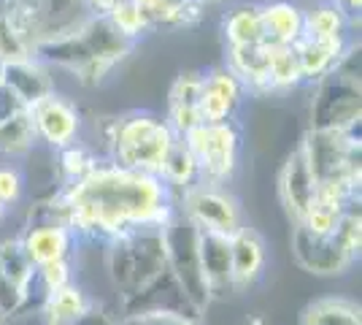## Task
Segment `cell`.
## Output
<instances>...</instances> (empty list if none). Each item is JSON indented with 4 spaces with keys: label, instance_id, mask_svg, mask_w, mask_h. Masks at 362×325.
<instances>
[{
    "label": "cell",
    "instance_id": "ac0fdd59",
    "mask_svg": "<svg viewBox=\"0 0 362 325\" xmlns=\"http://www.w3.org/2000/svg\"><path fill=\"white\" fill-rule=\"evenodd\" d=\"M197 258L206 277L211 301L233 293V266H230V236L197 228Z\"/></svg>",
    "mask_w": 362,
    "mask_h": 325
},
{
    "label": "cell",
    "instance_id": "8992f818",
    "mask_svg": "<svg viewBox=\"0 0 362 325\" xmlns=\"http://www.w3.org/2000/svg\"><path fill=\"white\" fill-rule=\"evenodd\" d=\"M300 149L319 187L338 185L360 193V133L305 130Z\"/></svg>",
    "mask_w": 362,
    "mask_h": 325
},
{
    "label": "cell",
    "instance_id": "484cf974",
    "mask_svg": "<svg viewBox=\"0 0 362 325\" xmlns=\"http://www.w3.org/2000/svg\"><path fill=\"white\" fill-rule=\"evenodd\" d=\"M300 325H362V309L351 298L325 295L303 309Z\"/></svg>",
    "mask_w": 362,
    "mask_h": 325
},
{
    "label": "cell",
    "instance_id": "8fae6325",
    "mask_svg": "<svg viewBox=\"0 0 362 325\" xmlns=\"http://www.w3.org/2000/svg\"><path fill=\"white\" fill-rule=\"evenodd\" d=\"M35 290V266L25 255L19 236L0 239V314L6 320L30 309Z\"/></svg>",
    "mask_w": 362,
    "mask_h": 325
},
{
    "label": "cell",
    "instance_id": "74e56055",
    "mask_svg": "<svg viewBox=\"0 0 362 325\" xmlns=\"http://www.w3.org/2000/svg\"><path fill=\"white\" fill-rule=\"evenodd\" d=\"M344 11H346L351 19H360V8H362V0H335Z\"/></svg>",
    "mask_w": 362,
    "mask_h": 325
},
{
    "label": "cell",
    "instance_id": "8d00e7d4",
    "mask_svg": "<svg viewBox=\"0 0 362 325\" xmlns=\"http://www.w3.org/2000/svg\"><path fill=\"white\" fill-rule=\"evenodd\" d=\"M119 3H124V0H84V8H87L90 14H103V16H106L108 11H114Z\"/></svg>",
    "mask_w": 362,
    "mask_h": 325
},
{
    "label": "cell",
    "instance_id": "836d02e7",
    "mask_svg": "<svg viewBox=\"0 0 362 325\" xmlns=\"http://www.w3.org/2000/svg\"><path fill=\"white\" fill-rule=\"evenodd\" d=\"M25 176L16 166H0V201L6 203L8 209L16 206L25 195Z\"/></svg>",
    "mask_w": 362,
    "mask_h": 325
},
{
    "label": "cell",
    "instance_id": "6da1fadb",
    "mask_svg": "<svg viewBox=\"0 0 362 325\" xmlns=\"http://www.w3.org/2000/svg\"><path fill=\"white\" fill-rule=\"evenodd\" d=\"M68 228L78 239L111 241L138 228H165L176 215V195L160 176L100 160L74 185L60 187Z\"/></svg>",
    "mask_w": 362,
    "mask_h": 325
},
{
    "label": "cell",
    "instance_id": "3957f363",
    "mask_svg": "<svg viewBox=\"0 0 362 325\" xmlns=\"http://www.w3.org/2000/svg\"><path fill=\"white\" fill-rule=\"evenodd\" d=\"M106 160L122 169L160 173V166L170 147L176 144V133L170 130L165 117L154 111H127L119 117H108L106 122Z\"/></svg>",
    "mask_w": 362,
    "mask_h": 325
},
{
    "label": "cell",
    "instance_id": "277c9868",
    "mask_svg": "<svg viewBox=\"0 0 362 325\" xmlns=\"http://www.w3.org/2000/svg\"><path fill=\"white\" fill-rule=\"evenodd\" d=\"M292 258L303 271L314 277H341L360 261L362 249V217L360 203L349 206L338 217L330 233H314L305 225H292L289 236Z\"/></svg>",
    "mask_w": 362,
    "mask_h": 325
},
{
    "label": "cell",
    "instance_id": "5b68a950",
    "mask_svg": "<svg viewBox=\"0 0 362 325\" xmlns=\"http://www.w3.org/2000/svg\"><path fill=\"white\" fill-rule=\"evenodd\" d=\"M165 268L163 228H138L106 241V274L119 301L149 287Z\"/></svg>",
    "mask_w": 362,
    "mask_h": 325
},
{
    "label": "cell",
    "instance_id": "9a60e30c",
    "mask_svg": "<svg viewBox=\"0 0 362 325\" xmlns=\"http://www.w3.org/2000/svg\"><path fill=\"white\" fill-rule=\"evenodd\" d=\"M0 84L14 95L22 106H28V108L35 106L38 101H44L46 95L57 93L52 68L44 65L38 57L6 62V65L0 68Z\"/></svg>",
    "mask_w": 362,
    "mask_h": 325
},
{
    "label": "cell",
    "instance_id": "9c48e42d",
    "mask_svg": "<svg viewBox=\"0 0 362 325\" xmlns=\"http://www.w3.org/2000/svg\"><path fill=\"white\" fill-rule=\"evenodd\" d=\"M163 244H165V266L170 277L176 279L184 298L195 307L200 314L211 307V293L206 277L200 271V258H197V228L181 217L179 212L168 219L163 228Z\"/></svg>",
    "mask_w": 362,
    "mask_h": 325
},
{
    "label": "cell",
    "instance_id": "cb8c5ba5",
    "mask_svg": "<svg viewBox=\"0 0 362 325\" xmlns=\"http://www.w3.org/2000/svg\"><path fill=\"white\" fill-rule=\"evenodd\" d=\"M357 19L335 3V0H319L303 8V35L305 38H351V28Z\"/></svg>",
    "mask_w": 362,
    "mask_h": 325
},
{
    "label": "cell",
    "instance_id": "f546056e",
    "mask_svg": "<svg viewBox=\"0 0 362 325\" xmlns=\"http://www.w3.org/2000/svg\"><path fill=\"white\" fill-rule=\"evenodd\" d=\"M273 47V44H271ZM303 84V74L295 49L292 47H273L271 49V65H268V87L271 93H289Z\"/></svg>",
    "mask_w": 362,
    "mask_h": 325
},
{
    "label": "cell",
    "instance_id": "ba28073f",
    "mask_svg": "<svg viewBox=\"0 0 362 325\" xmlns=\"http://www.w3.org/2000/svg\"><path fill=\"white\" fill-rule=\"evenodd\" d=\"M362 90L360 79L332 71L314 81L311 106H308V130H338L354 133L360 130Z\"/></svg>",
    "mask_w": 362,
    "mask_h": 325
},
{
    "label": "cell",
    "instance_id": "30bf717a",
    "mask_svg": "<svg viewBox=\"0 0 362 325\" xmlns=\"http://www.w3.org/2000/svg\"><path fill=\"white\" fill-rule=\"evenodd\" d=\"M176 212L200 231L233 236L246 225L241 201L225 185L197 182L176 195Z\"/></svg>",
    "mask_w": 362,
    "mask_h": 325
},
{
    "label": "cell",
    "instance_id": "e0dca14e",
    "mask_svg": "<svg viewBox=\"0 0 362 325\" xmlns=\"http://www.w3.org/2000/svg\"><path fill=\"white\" fill-rule=\"evenodd\" d=\"M19 244L38 268L54 261H74L78 236L68 225H28L19 233Z\"/></svg>",
    "mask_w": 362,
    "mask_h": 325
},
{
    "label": "cell",
    "instance_id": "f1b7e54d",
    "mask_svg": "<svg viewBox=\"0 0 362 325\" xmlns=\"http://www.w3.org/2000/svg\"><path fill=\"white\" fill-rule=\"evenodd\" d=\"M100 160H103V157L98 155L90 144H84L81 139L74 141V144H68V147H62V149H57V169H60L62 185L78 182V179L87 176Z\"/></svg>",
    "mask_w": 362,
    "mask_h": 325
},
{
    "label": "cell",
    "instance_id": "2e32d148",
    "mask_svg": "<svg viewBox=\"0 0 362 325\" xmlns=\"http://www.w3.org/2000/svg\"><path fill=\"white\" fill-rule=\"evenodd\" d=\"M230 266H233V293L249 290L268 266V244L249 222L230 236Z\"/></svg>",
    "mask_w": 362,
    "mask_h": 325
},
{
    "label": "cell",
    "instance_id": "44dd1931",
    "mask_svg": "<svg viewBox=\"0 0 362 325\" xmlns=\"http://www.w3.org/2000/svg\"><path fill=\"white\" fill-rule=\"evenodd\" d=\"M354 38H305L295 44V57L300 65L303 81H319L322 76H327L335 71V65L341 62L344 52L349 49Z\"/></svg>",
    "mask_w": 362,
    "mask_h": 325
},
{
    "label": "cell",
    "instance_id": "4fadbf2b",
    "mask_svg": "<svg viewBox=\"0 0 362 325\" xmlns=\"http://www.w3.org/2000/svg\"><path fill=\"white\" fill-rule=\"evenodd\" d=\"M246 87L243 81L227 65L203 71L200 79V122H227L235 120L238 108H241L243 98H246Z\"/></svg>",
    "mask_w": 362,
    "mask_h": 325
},
{
    "label": "cell",
    "instance_id": "d4e9b609",
    "mask_svg": "<svg viewBox=\"0 0 362 325\" xmlns=\"http://www.w3.org/2000/svg\"><path fill=\"white\" fill-rule=\"evenodd\" d=\"M222 38L225 47H249L265 41L262 35V19H259V3H238L222 16Z\"/></svg>",
    "mask_w": 362,
    "mask_h": 325
},
{
    "label": "cell",
    "instance_id": "7bdbcfd3",
    "mask_svg": "<svg viewBox=\"0 0 362 325\" xmlns=\"http://www.w3.org/2000/svg\"><path fill=\"white\" fill-rule=\"evenodd\" d=\"M0 68H3V62H0Z\"/></svg>",
    "mask_w": 362,
    "mask_h": 325
},
{
    "label": "cell",
    "instance_id": "7a4b0ae2",
    "mask_svg": "<svg viewBox=\"0 0 362 325\" xmlns=\"http://www.w3.org/2000/svg\"><path fill=\"white\" fill-rule=\"evenodd\" d=\"M133 49L136 44L124 38L108 16L87 14L74 28L41 38L33 49V57L52 71L71 74L84 87H100Z\"/></svg>",
    "mask_w": 362,
    "mask_h": 325
},
{
    "label": "cell",
    "instance_id": "83f0119b",
    "mask_svg": "<svg viewBox=\"0 0 362 325\" xmlns=\"http://www.w3.org/2000/svg\"><path fill=\"white\" fill-rule=\"evenodd\" d=\"M35 130H33L30 108L19 111L8 122L0 125V155L8 157H25L35 149Z\"/></svg>",
    "mask_w": 362,
    "mask_h": 325
},
{
    "label": "cell",
    "instance_id": "5bb4252c",
    "mask_svg": "<svg viewBox=\"0 0 362 325\" xmlns=\"http://www.w3.org/2000/svg\"><path fill=\"white\" fill-rule=\"evenodd\" d=\"M319 185L311 173V166L303 155V149H292V155L284 160L279 171V201L284 206V215L289 217L292 225L305 219V215L317 203Z\"/></svg>",
    "mask_w": 362,
    "mask_h": 325
},
{
    "label": "cell",
    "instance_id": "52a82bcc",
    "mask_svg": "<svg viewBox=\"0 0 362 325\" xmlns=\"http://www.w3.org/2000/svg\"><path fill=\"white\" fill-rule=\"evenodd\" d=\"M181 141L192 152L200 169V182L227 185L241 163V127L235 120L227 122H200Z\"/></svg>",
    "mask_w": 362,
    "mask_h": 325
},
{
    "label": "cell",
    "instance_id": "7402d4cb",
    "mask_svg": "<svg viewBox=\"0 0 362 325\" xmlns=\"http://www.w3.org/2000/svg\"><path fill=\"white\" fill-rule=\"evenodd\" d=\"M271 44L259 41L249 47H230L227 49V68L243 81L246 93L252 95H271L268 87V65H271Z\"/></svg>",
    "mask_w": 362,
    "mask_h": 325
},
{
    "label": "cell",
    "instance_id": "1f68e13d",
    "mask_svg": "<svg viewBox=\"0 0 362 325\" xmlns=\"http://www.w3.org/2000/svg\"><path fill=\"white\" fill-rule=\"evenodd\" d=\"M106 16L111 19V25H114L124 38H130L133 44H138V41L151 30L149 16H146V11L138 6L136 0H124L114 11H108Z\"/></svg>",
    "mask_w": 362,
    "mask_h": 325
},
{
    "label": "cell",
    "instance_id": "ab89813d",
    "mask_svg": "<svg viewBox=\"0 0 362 325\" xmlns=\"http://www.w3.org/2000/svg\"><path fill=\"white\" fill-rule=\"evenodd\" d=\"M200 3L209 8V6H219V3H225V0H200Z\"/></svg>",
    "mask_w": 362,
    "mask_h": 325
},
{
    "label": "cell",
    "instance_id": "7c38bea8",
    "mask_svg": "<svg viewBox=\"0 0 362 325\" xmlns=\"http://www.w3.org/2000/svg\"><path fill=\"white\" fill-rule=\"evenodd\" d=\"M30 120L38 144H44L52 152H57L62 147L81 139L84 117H81V111L74 101L60 93L46 95L44 101L30 106Z\"/></svg>",
    "mask_w": 362,
    "mask_h": 325
},
{
    "label": "cell",
    "instance_id": "60d3db41",
    "mask_svg": "<svg viewBox=\"0 0 362 325\" xmlns=\"http://www.w3.org/2000/svg\"><path fill=\"white\" fill-rule=\"evenodd\" d=\"M119 325H130V323H124V320H119Z\"/></svg>",
    "mask_w": 362,
    "mask_h": 325
},
{
    "label": "cell",
    "instance_id": "ffe728a7",
    "mask_svg": "<svg viewBox=\"0 0 362 325\" xmlns=\"http://www.w3.org/2000/svg\"><path fill=\"white\" fill-rule=\"evenodd\" d=\"M259 19H262L265 44L295 47L303 38V6L292 0H262Z\"/></svg>",
    "mask_w": 362,
    "mask_h": 325
},
{
    "label": "cell",
    "instance_id": "4dcf8cb0",
    "mask_svg": "<svg viewBox=\"0 0 362 325\" xmlns=\"http://www.w3.org/2000/svg\"><path fill=\"white\" fill-rule=\"evenodd\" d=\"M33 57V41L22 33L11 14L3 8L0 11V62H16Z\"/></svg>",
    "mask_w": 362,
    "mask_h": 325
},
{
    "label": "cell",
    "instance_id": "d6986e66",
    "mask_svg": "<svg viewBox=\"0 0 362 325\" xmlns=\"http://www.w3.org/2000/svg\"><path fill=\"white\" fill-rule=\"evenodd\" d=\"M200 79L203 71H181L176 81L170 84V93H168V111H165V122L170 125V130L176 136L189 133L195 125H200Z\"/></svg>",
    "mask_w": 362,
    "mask_h": 325
},
{
    "label": "cell",
    "instance_id": "d6a6232c",
    "mask_svg": "<svg viewBox=\"0 0 362 325\" xmlns=\"http://www.w3.org/2000/svg\"><path fill=\"white\" fill-rule=\"evenodd\" d=\"M71 282H76L74 261H54V263H46L35 268V290L41 295L52 293L57 287H65Z\"/></svg>",
    "mask_w": 362,
    "mask_h": 325
},
{
    "label": "cell",
    "instance_id": "f35d334b",
    "mask_svg": "<svg viewBox=\"0 0 362 325\" xmlns=\"http://www.w3.org/2000/svg\"><path fill=\"white\" fill-rule=\"evenodd\" d=\"M6 217H8V206H6V203L0 201V222H3V219H6Z\"/></svg>",
    "mask_w": 362,
    "mask_h": 325
},
{
    "label": "cell",
    "instance_id": "4316f807",
    "mask_svg": "<svg viewBox=\"0 0 362 325\" xmlns=\"http://www.w3.org/2000/svg\"><path fill=\"white\" fill-rule=\"evenodd\" d=\"M160 179H163V185L173 193V195H179L184 193L187 187H192L200 182V169H197V160L192 157V152L187 149V144L181 139H176V144L170 147V152L165 155L163 160V166H160V173H157Z\"/></svg>",
    "mask_w": 362,
    "mask_h": 325
},
{
    "label": "cell",
    "instance_id": "603a6c76",
    "mask_svg": "<svg viewBox=\"0 0 362 325\" xmlns=\"http://www.w3.org/2000/svg\"><path fill=\"white\" fill-rule=\"evenodd\" d=\"M92 304L95 298L78 282H71L65 287L41 295L38 317L44 325H78V320L90 312Z\"/></svg>",
    "mask_w": 362,
    "mask_h": 325
},
{
    "label": "cell",
    "instance_id": "b9f144b4",
    "mask_svg": "<svg viewBox=\"0 0 362 325\" xmlns=\"http://www.w3.org/2000/svg\"><path fill=\"white\" fill-rule=\"evenodd\" d=\"M0 3H8V0H0Z\"/></svg>",
    "mask_w": 362,
    "mask_h": 325
},
{
    "label": "cell",
    "instance_id": "d590c367",
    "mask_svg": "<svg viewBox=\"0 0 362 325\" xmlns=\"http://www.w3.org/2000/svg\"><path fill=\"white\" fill-rule=\"evenodd\" d=\"M25 108H28V106H22L14 95L8 93L3 84H0V125L8 122L11 117H16V114H19V111H25Z\"/></svg>",
    "mask_w": 362,
    "mask_h": 325
},
{
    "label": "cell",
    "instance_id": "e575fe53",
    "mask_svg": "<svg viewBox=\"0 0 362 325\" xmlns=\"http://www.w3.org/2000/svg\"><path fill=\"white\" fill-rule=\"evenodd\" d=\"M122 320L130 325H200L203 317L184 314V312H144V314L122 317Z\"/></svg>",
    "mask_w": 362,
    "mask_h": 325
}]
</instances>
